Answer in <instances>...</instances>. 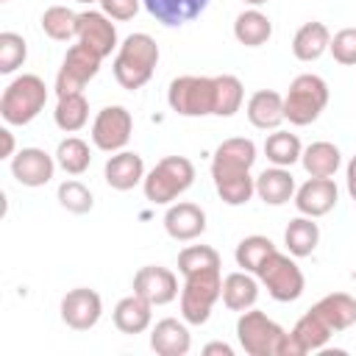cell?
Wrapping results in <instances>:
<instances>
[{
  "label": "cell",
  "instance_id": "obj_17",
  "mask_svg": "<svg viewBox=\"0 0 356 356\" xmlns=\"http://www.w3.org/2000/svg\"><path fill=\"white\" fill-rule=\"evenodd\" d=\"M295 209L306 217H323L328 214L337 200H339V189L334 184V178H309L306 184H300L295 189Z\"/></svg>",
  "mask_w": 356,
  "mask_h": 356
},
{
  "label": "cell",
  "instance_id": "obj_16",
  "mask_svg": "<svg viewBox=\"0 0 356 356\" xmlns=\"http://www.w3.org/2000/svg\"><path fill=\"white\" fill-rule=\"evenodd\" d=\"M331 328L309 309L298 323L295 328L286 334V342H284V356H306L312 350H323L325 342L331 339Z\"/></svg>",
  "mask_w": 356,
  "mask_h": 356
},
{
  "label": "cell",
  "instance_id": "obj_28",
  "mask_svg": "<svg viewBox=\"0 0 356 356\" xmlns=\"http://www.w3.org/2000/svg\"><path fill=\"white\" fill-rule=\"evenodd\" d=\"M273 36V22L264 11L259 8H245L234 19V39L245 47H261Z\"/></svg>",
  "mask_w": 356,
  "mask_h": 356
},
{
  "label": "cell",
  "instance_id": "obj_38",
  "mask_svg": "<svg viewBox=\"0 0 356 356\" xmlns=\"http://www.w3.org/2000/svg\"><path fill=\"white\" fill-rule=\"evenodd\" d=\"M28 58V42L14 33V31H3L0 33V72L11 75L14 70H19Z\"/></svg>",
  "mask_w": 356,
  "mask_h": 356
},
{
  "label": "cell",
  "instance_id": "obj_11",
  "mask_svg": "<svg viewBox=\"0 0 356 356\" xmlns=\"http://www.w3.org/2000/svg\"><path fill=\"white\" fill-rule=\"evenodd\" d=\"M134 134V117L125 106H103L92 122V145L103 153L125 150Z\"/></svg>",
  "mask_w": 356,
  "mask_h": 356
},
{
  "label": "cell",
  "instance_id": "obj_7",
  "mask_svg": "<svg viewBox=\"0 0 356 356\" xmlns=\"http://www.w3.org/2000/svg\"><path fill=\"white\" fill-rule=\"evenodd\" d=\"M328 106V83L314 75L303 72L289 83V92L284 95V117L292 125H312Z\"/></svg>",
  "mask_w": 356,
  "mask_h": 356
},
{
  "label": "cell",
  "instance_id": "obj_40",
  "mask_svg": "<svg viewBox=\"0 0 356 356\" xmlns=\"http://www.w3.org/2000/svg\"><path fill=\"white\" fill-rule=\"evenodd\" d=\"M331 56L337 64H345V67H356V28H342L331 36V44H328Z\"/></svg>",
  "mask_w": 356,
  "mask_h": 356
},
{
  "label": "cell",
  "instance_id": "obj_41",
  "mask_svg": "<svg viewBox=\"0 0 356 356\" xmlns=\"http://www.w3.org/2000/svg\"><path fill=\"white\" fill-rule=\"evenodd\" d=\"M97 3H100V11L106 17L120 19V22L134 19L139 14V6H142V0H97Z\"/></svg>",
  "mask_w": 356,
  "mask_h": 356
},
{
  "label": "cell",
  "instance_id": "obj_36",
  "mask_svg": "<svg viewBox=\"0 0 356 356\" xmlns=\"http://www.w3.org/2000/svg\"><path fill=\"white\" fill-rule=\"evenodd\" d=\"M42 31L56 42H70L78 33V14L67 6H50L42 14Z\"/></svg>",
  "mask_w": 356,
  "mask_h": 356
},
{
  "label": "cell",
  "instance_id": "obj_31",
  "mask_svg": "<svg viewBox=\"0 0 356 356\" xmlns=\"http://www.w3.org/2000/svg\"><path fill=\"white\" fill-rule=\"evenodd\" d=\"M53 120H56V125H58L64 134L81 131V128L89 122V100L83 97V92L58 97L56 111H53Z\"/></svg>",
  "mask_w": 356,
  "mask_h": 356
},
{
  "label": "cell",
  "instance_id": "obj_26",
  "mask_svg": "<svg viewBox=\"0 0 356 356\" xmlns=\"http://www.w3.org/2000/svg\"><path fill=\"white\" fill-rule=\"evenodd\" d=\"M259 300V278L248 270H236L222 278V303L231 312H245L253 309Z\"/></svg>",
  "mask_w": 356,
  "mask_h": 356
},
{
  "label": "cell",
  "instance_id": "obj_42",
  "mask_svg": "<svg viewBox=\"0 0 356 356\" xmlns=\"http://www.w3.org/2000/svg\"><path fill=\"white\" fill-rule=\"evenodd\" d=\"M0 142H3L0 159H14V134L8 128H0Z\"/></svg>",
  "mask_w": 356,
  "mask_h": 356
},
{
  "label": "cell",
  "instance_id": "obj_3",
  "mask_svg": "<svg viewBox=\"0 0 356 356\" xmlns=\"http://www.w3.org/2000/svg\"><path fill=\"white\" fill-rule=\"evenodd\" d=\"M47 103V86L39 75L22 72L17 75L0 95V117L6 125H28L33 122Z\"/></svg>",
  "mask_w": 356,
  "mask_h": 356
},
{
  "label": "cell",
  "instance_id": "obj_5",
  "mask_svg": "<svg viewBox=\"0 0 356 356\" xmlns=\"http://www.w3.org/2000/svg\"><path fill=\"white\" fill-rule=\"evenodd\" d=\"M222 298V275L220 267L195 270L184 275L181 286V317L189 325H203L211 317L214 303Z\"/></svg>",
  "mask_w": 356,
  "mask_h": 356
},
{
  "label": "cell",
  "instance_id": "obj_12",
  "mask_svg": "<svg viewBox=\"0 0 356 356\" xmlns=\"http://www.w3.org/2000/svg\"><path fill=\"white\" fill-rule=\"evenodd\" d=\"M61 323L72 331H89L100 323L103 317V300L95 289L89 286H75L61 298Z\"/></svg>",
  "mask_w": 356,
  "mask_h": 356
},
{
  "label": "cell",
  "instance_id": "obj_18",
  "mask_svg": "<svg viewBox=\"0 0 356 356\" xmlns=\"http://www.w3.org/2000/svg\"><path fill=\"white\" fill-rule=\"evenodd\" d=\"M164 231L175 242H192L206 231V211L189 200L170 203L164 211Z\"/></svg>",
  "mask_w": 356,
  "mask_h": 356
},
{
  "label": "cell",
  "instance_id": "obj_35",
  "mask_svg": "<svg viewBox=\"0 0 356 356\" xmlns=\"http://www.w3.org/2000/svg\"><path fill=\"white\" fill-rule=\"evenodd\" d=\"M214 86H217V100H214V117H234L242 108L245 100V86L236 75L222 72L214 75Z\"/></svg>",
  "mask_w": 356,
  "mask_h": 356
},
{
  "label": "cell",
  "instance_id": "obj_47",
  "mask_svg": "<svg viewBox=\"0 0 356 356\" xmlns=\"http://www.w3.org/2000/svg\"><path fill=\"white\" fill-rule=\"evenodd\" d=\"M3 3H6V0H3Z\"/></svg>",
  "mask_w": 356,
  "mask_h": 356
},
{
  "label": "cell",
  "instance_id": "obj_2",
  "mask_svg": "<svg viewBox=\"0 0 356 356\" xmlns=\"http://www.w3.org/2000/svg\"><path fill=\"white\" fill-rule=\"evenodd\" d=\"M156 64H159V44H156V39L150 33H131L117 47L111 70H114V78H117V83L122 89L136 92V89H142L153 78Z\"/></svg>",
  "mask_w": 356,
  "mask_h": 356
},
{
  "label": "cell",
  "instance_id": "obj_23",
  "mask_svg": "<svg viewBox=\"0 0 356 356\" xmlns=\"http://www.w3.org/2000/svg\"><path fill=\"white\" fill-rule=\"evenodd\" d=\"M111 320L117 325V331L122 334H145L153 323V303L145 300L142 295H125L117 300L114 312H111Z\"/></svg>",
  "mask_w": 356,
  "mask_h": 356
},
{
  "label": "cell",
  "instance_id": "obj_27",
  "mask_svg": "<svg viewBox=\"0 0 356 356\" xmlns=\"http://www.w3.org/2000/svg\"><path fill=\"white\" fill-rule=\"evenodd\" d=\"M328 44H331V31L323 22L312 19V22H306V25H300L295 31V36H292V56L298 61H317L328 50Z\"/></svg>",
  "mask_w": 356,
  "mask_h": 356
},
{
  "label": "cell",
  "instance_id": "obj_29",
  "mask_svg": "<svg viewBox=\"0 0 356 356\" xmlns=\"http://www.w3.org/2000/svg\"><path fill=\"white\" fill-rule=\"evenodd\" d=\"M300 164L312 178H331V175H337V170L342 164V153L334 142L320 139V142H312L309 147H303Z\"/></svg>",
  "mask_w": 356,
  "mask_h": 356
},
{
  "label": "cell",
  "instance_id": "obj_21",
  "mask_svg": "<svg viewBox=\"0 0 356 356\" xmlns=\"http://www.w3.org/2000/svg\"><path fill=\"white\" fill-rule=\"evenodd\" d=\"M150 348L159 356H186L192 348V334L186 328V320L164 317L150 328Z\"/></svg>",
  "mask_w": 356,
  "mask_h": 356
},
{
  "label": "cell",
  "instance_id": "obj_24",
  "mask_svg": "<svg viewBox=\"0 0 356 356\" xmlns=\"http://www.w3.org/2000/svg\"><path fill=\"white\" fill-rule=\"evenodd\" d=\"M256 195L267 206H284L295 197V178L289 167H267L256 175Z\"/></svg>",
  "mask_w": 356,
  "mask_h": 356
},
{
  "label": "cell",
  "instance_id": "obj_10",
  "mask_svg": "<svg viewBox=\"0 0 356 356\" xmlns=\"http://www.w3.org/2000/svg\"><path fill=\"white\" fill-rule=\"evenodd\" d=\"M100 56L92 53L86 44H72L58 67V75H56V97H64V95H75V92H83L86 83L100 72Z\"/></svg>",
  "mask_w": 356,
  "mask_h": 356
},
{
  "label": "cell",
  "instance_id": "obj_22",
  "mask_svg": "<svg viewBox=\"0 0 356 356\" xmlns=\"http://www.w3.org/2000/svg\"><path fill=\"white\" fill-rule=\"evenodd\" d=\"M209 3L211 0H142L147 14L167 28H181V25L192 22L195 17H200L209 8Z\"/></svg>",
  "mask_w": 356,
  "mask_h": 356
},
{
  "label": "cell",
  "instance_id": "obj_45",
  "mask_svg": "<svg viewBox=\"0 0 356 356\" xmlns=\"http://www.w3.org/2000/svg\"><path fill=\"white\" fill-rule=\"evenodd\" d=\"M242 3H248V6H250V8H259V6H264V3H267V0H242Z\"/></svg>",
  "mask_w": 356,
  "mask_h": 356
},
{
  "label": "cell",
  "instance_id": "obj_43",
  "mask_svg": "<svg viewBox=\"0 0 356 356\" xmlns=\"http://www.w3.org/2000/svg\"><path fill=\"white\" fill-rule=\"evenodd\" d=\"M345 184H348V195L356 200V156L348 161V167H345Z\"/></svg>",
  "mask_w": 356,
  "mask_h": 356
},
{
  "label": "cell",
  "instance_id": "obj_8",
  "mask_svg": "<svg viewBox=\"0 0 356 356\" xmlns=\"http://www.w3.org/2000/svg\"><path fill=\"white\" fill-rule=\"evenodd\" d=\"M256 278L267 289V295L278 303H292L306 289V278H303V270L298 267L295 256L281 253V250H273L267 256V261L259 267Z\"/></svg>",
  "mask_w": 356,
  "mask_h": 356
},
{
  "label": "cell",
  "instance_id": "obj_25",
  "mask_svg": "<svg viewBox=\"0 0 356 356\" xmlns=\"http://www.w3.org/2000/svg\"><path fill=\"white\" fill-rule=\"evenodd\" d=\"M312 312L337 334L356 323V298H350L348 292H331V295L320 298L312 306Z\"/></svg>",
  "mask_w": 356,
  "mask_h": 356
},
{
  "label": "cell",
  "instance_id": "obj_34",
  "mask_svg": "<svg viewBox=\"0 0 356 356\" xmlns=\"http://www.w3.org/2000/svg\"><path fill=\"white\" fill-rule=\"evenodd\" d=\"M273 250H278L275 245H273V239L270 236H261V234H250V236H245L239 245H236V250H234V259H236V267H242V270H248V273H259V267L267 261V256L273 253Z\"/></svg>",
  "mask_w": 356,
  "mask_h": 356
},
{
  "label": "cell",
  "instance_id": "obj_6",
  "mask_svg": "<svg viewBox=\"0 0 356 356\" xmlns=\"http://www.w3.org/2000/svg\"><path fill=\"white\" fill-rule=\"evenodd\" d=\"M236 339L248 356H284L286 331L259 309L239 312Z\"/></svg>",
  "mask_w": 356,
  "mask_h": 356
},
{
  "label": "cell",
  "instance_id": "obj_39",
  "mask_svg": "<svg viewBox=\"0 0 356 356\" xmlns=\"http://www.w3.org/2000/svg\"><path fill=\"white\" fill-rule=\"evenodd\" d=\"M209 267H222L220 253L209 245H189L178 253V273L189 275L195 270H209Z\"/></svg>",
  "mask_w": 356,
  "mask_h": 356
},
{
  "label": "cell",
  "instance_id": "obj_9",
  "mask_svg": "<svg viewBox=\"0 0 356 356\" xmlns=\"http://www.w3.org/2000/svg\"><path fill=\"white\" fill-rule=\"evenodd\" d=\"M217 86L209 75H181L170 81L167 103L181 117H209L214 114Z\"/></svg>",
  "mask_w": 356,
  "mask_h": 356
},
{
  "label": "cell",
  "instance_id": "obj_4",
  "mask_svg": "<svg viewBox=\"0 0 356 356\" xmlns=\"http://www.w3.org/2000/svg\"><path fill=\"white\" fill-rule=\"evenodd\" d=\"M195 184V164L186 156H164L156 167L145 175L142 189L145 197L156 206H170Z\"/></svg>",
  "mask_w": 356,
  "mask_h": 356
},
{
  "label": "cell",
  "instance_id": "obj_46",
  "mask_svg": "<svg viewBox=\"0 0 356 356\" xmlns=\"http://www.w3.org/2000/svg\"><path fill=\"white\" fill-rule=\"evenodd\" d=\"M75 3H83V6H89V3H97V0H75Z\"/></svg>",
  "mask_w": 356,
  "mask_h": 356
},
{
  "label": "cell",
  "instance_id": "obj_44",
  "mask_svg": "<svg viewBox=\"0 0 356 356\" xmlns=\"http://www.w3.org/2000/svg\"><path fill=\"white\" fill-rule=\"evenodd\" d=\"M203 353H206V356H234V348L225 345V342H209V345L203 348Z\"/></svg>",
  "mask_w": 356,
  "mask_h": 356
},
{
  "label": "cell",
  "instance_id": "obj_1",
  "mask_svg": "<svg viewBox=\"0 0 356 356\" xmlns=\"http://www.w3.org/2000/svg\"><path fill=\"white\" fill-rule=\"evenodd\" d=\"M256 164V142L245 136H231L217 145L211 156V181L222 203L245 206L256 195V178L250 167Z\"/></svg>",
  "mask_w": 356,
  "mask_h": 356
},
{
  "label": "cell",
  "instance_id": "obj_13",
  "mask_svg": "<svg viewBox=\"0 0 356 356\" xmlns=\"http://www.w3.org/2000/svg\"><path fill=\"white\" fill-rule=\"evenodd\" d=\"M134 292L150 300L153 306H167L178 298V275L161 264H145L134 275Z\"/></svg>",
  "mask_w": 356,
  "mask_h": 356
},
{
  "label": "cell",
  "instance_id": "obj_37",
  "mask_svg": "<svg viewBox=\"0 0 356 356\" xmlns=\"http://www.w3.org/2000/svg\"><path fill=\"white\" fill-rule=\"evenodd\" d=\"M56 197H58L61 209H67L70 214H86V211H92V206H95L92 189H89V186H83V184H81V181H75V178H70V181L58 184Z\"/></svg>",
  "mask_w": 356,
  "mask_h": 356
},
{
  "label": "cell",
  "instance_id": "obj_15",
  "mask_svg": "<svg viewBox=\"0 0 356 356\" xmlns=\"http://www.w3.org/2000/svg\"><path fill=\"white\" fill-rule=\"evenodd\" d=\"M56 167H58L56 164V156L44 153L42 147H22L11 159V175L17 178V184L31 186V189L50 184Z\"/></svg>",
  "mask_w": 356,
  "mask_h": 356
},
{
  "label": "cell",
  "instance_id": "obj_33",
  "mask_svg": "<svg viewBox=\"0 0 356 356\" xmlns=\"http://www.w3.org/2000/svg\"><path fill=\"white\" fill-rule=\"evenodd\" d=\"M56 164L67 172V175H81L89 170L92 164V150L81 136H67L58 142L56 147Z\"/></svg>",
  "mask_w": 356,
  "mask_h": 356
},
{
  "label": "cell",
  "instance_id": "obj_30",
  "mask_svg": "<svg viewBox=\"0 0 356 356\" xmlns=\"http://www.w3.org/2000/svg\"><path fill=\"white\" fill-rule=\"evenodd\" d=\"M284 245L295 259L312 256L317 250V245H320V225L314 222V217L300 214V217L289 220V225L284 231Z\"/></svg>",
  "mask_w": 356,
  "mask_h": 356
},
{
  "label": "cell",
  "instance_id": "obj_19",
  "mask_svg": "<svg viewBox=\"0 0 356 356\" xmlns=\"http://www.w3.org/2000/svg\"><path fill=\"white\" fill-rule=\"evenodd\" d=\"M145 175H147L145 172V161L134 150H117V153H111L108 161H106V167H103L106 184L111 189H117V192H128V189L139 186L145 181Z\"/></svg>",
  "mask_w": 356,
  "mask_h": 356
},
{
  "label": "cell",
  "instance_id": "obj_20",
  "mask_svg": "<svg viewBox=\"0 0 356 356\" xmlns=\"http://www.w3.org/2000/svg\"><path fill=\"white\" fill-rule=\"evenodd\" d=\"M245 114H248V122L253 128H259V131H275L286 120L284 117V95H278L275 89H259V92H253L248 97Z\"/></svg>",
  "mask_w": 356,
  "mask_h": 356
},
{
  "label": "cell",
  "instance_id": "obj_32",
  "mask_svg": "<svg viewBox=\"0 0 356 356\" xmlns=\"http://www.w3.org/2000/svg\"><path fill=\"white\" fill-rule=\"evenodd\" d=\"M300 153H303V145H300L298 134H289V131L275 128L264 139V156L275 167H292L295 161H300Z\"/></svg>",
  "mask_w": 356,
  "mask_h": 356
},
{
  "label": "cell",
  "instance_id": "obj_14",
  "mask_svg": "<svg viewBox=\"0 0 356 356\" xmlns=\"http://www.w3.org/2000/svg\"><path fill=\"white\" fill-rule=\"evenodd\" d=\"M75 39L81 44H86L92 53H97L100 58L111 56V50H117V28L111 22V17H106L103 11H81L78 14V33Z\"/></svg>",
  "mask_w": 356,
  "mask_h": 356
}]
</instances>
